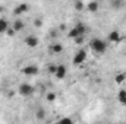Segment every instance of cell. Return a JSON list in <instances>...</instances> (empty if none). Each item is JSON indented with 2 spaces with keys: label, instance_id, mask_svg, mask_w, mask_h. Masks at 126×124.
<instances>
[{
  "label": "cell",
  "instance_id": "cell-1",
  "mask_svg": "<svg viewBox=\"0 0 126 124\" xmlns=\"http://www.w3.org/2000/svg\"><path fill=\"white\" fill-rule=\"evenodd\" d=\"M90 48L94 51L97 56H101L107 50V42L104 39H101V38H93L90 41Z\"/></svg>",
  "mask_w": 126,
  "mask_h": 124
},
{
  "label": "cell",
  "instance_id": "cell-2",
  "mask_svg": "<svg viewBox=\"0 0 126 124\" xmlns=\"http://www.w3.org/2000/svg\"><path fill=\"white\" fill-rule=\"evenodd\" d=\"M35 92V89H34V86H32L31 83H21L19 86H18V93L21 95V96H25V98H28V96H31L32 93Z\"/></svg>",
  "mask_w": 126,
  "mask_h": 124
},
{
  "label": "cell",
  "instance_id": "cell-3",
  "mask_svg": "<svg viewBox=\"0 0 126 124\" xmlns=\"http://www.w3.org/2000/svg\"><path fill=\"white\" fill-rule=\"evenodd\" d=\"M87 57H88V54H87V50H79L78 53H75V56H73V59H72V63L75 64V66H81V64H84V63L87 62Z\"/></svg>",
  "mask_w": 126,
  "mask_h": 124
},
{
  "label": "cell",
  "instance_id": "cell-4",
  "mask_svg": "<svg viewBox=\"0 0 126 124\" xmlns=\"http://www.w3.org/2000/svg\"><path fill=\"white\" fill-rule=\"evenodd\" d=\"M22 73H24L25 76L31 77V76H37V74L40 73V69H38L37 64H28V66H24Z\"/></svg>",
  "mask_w": 126,
  "mask_h": 124
},
{
  "label": "cell",
  "instance_id": "cell-5",
  "mask_svg": "<svg viewBox=\"0 0 126 124\" xmlns=\"http://www.w3.org/2000/svg\"><path fill=\"white\" fill-rule=\"evenodd\" d=\"M107 39H109L110 42H113V44H119V42L123 39V37L120 35V32L117 31V29H113V31H110L109 37H107Z\"/></svg>",
  "mask_w": 126,
  "mask_h": 124
},
{
  "label": "cell",
  "instance_id": "cell-6",
  "mask_svg": "<svg viewBox=\"0 0 126 124\" xmlns=\"http://www.w3.org/2000/svg\"><path fill=\"white\" fill-rule=\"evenodd\" d=\"M24 41H25V45L30 47V48H35V47L40 44V39H38V37H35V35H28Z\"/></svg>",
  "mask_w": 126,
  "mask_h": 124
},
{
  "label": "cell",
  "instance_id": "cell-7",
  "mask_svg": "<svg viewBox=\"0 0 126 124\" xmlns=\"http://www.w3.org/2000/svg\"><path fill=\"white\" fill-rule=\"evenodd\" d=\"M28 10H30V6H28L27 3H21V4H18V6L13 9V15H15V16H21V15L27 13Z\"/></svg>",
  "mask_w": 126,
  "mask_h": 124
},
{
  "label": "cell",
  "instance_id": "cell-8",
  "mask_svg": "<svg viewBox=\"0 0 126 124\" xmlns=\"http://www.w3.org/2000/svg\"><path fill=\"white\" fill-rule=\"evenodd\" d=\"M66 74H67V69H66V66H63V64H57V69H56V73H54L56 79L62 80V79L66 77Z\"/></svg>",
  "mask_w": 126,
  "mask_h": 124
},
{
  "label": "cell",
  "instance_id": "cell-9",
  "mask_svg": "<svg viewBox=\"0 0 126 124\" xmlns=\"http://www.w3.org/2000/svg\"><path fill=\"white\" fill-rule=\"evenodd\" d=\"M50 53L51 54H62L63 53V44H60V42H53L50 45Z\"/></svg>",
  "mask_w": 126,
  "mask_h": 124
},
{
  "label": "cell",
  "instance_id": "cell-10",
  "mask_svg": "<svg viewBox=\"0 0 126 124\" xmlns=\"http://www.w3.org/2000/svg\"><path fill=\"white\" fill-rule=\"evenodd\" d=\"M98 7H100V4H98V1H97V0H91L90 3H87V4H85V9H87L88 12H91V13L98 12Z\"/></svg>",
  "mask_w": 126,
  "mask_h": 124
},
{
  "label": "cell",
  "instance_id": "cell-11",
  "mask_svg": "<svg viewBox=\"0 0 126 124\" xmlns=\"http://www.w3.org/2000/svg\"><path fill=\"white\" fill-rule=\"evenodd\" d=\"M12 28H13L16 32H21L24 28H25V24H24L21 19H15V21H13V24H12Z\"/></svg>",
  "mask_w": 126,
  "mask_h": 124
},
{
  "label": "cell",
  "instance_id": "cell-12",
  "mask_svg": "<svg viewBox=\"0 0 126 124\" xmlns=\"http://www.w3.org/2000/svg\"><path fill=\"white\" fill-rule=\"evenodd\" d=\"M7 28H9V22L4 18H0V35L1 34H6Z\"/></svg>",
  "mask_w": 126,
  "mask_h": 124
},
{
  "label": "cell",
  "instance_id": "cell-13",
  "mask_svg": "<svg viewBox=\"0 0 126 124\" xmlns=\"http://www.w3.org/2000/svg\"><path fill=\"white\" fill-rule=\"evenodd\" d=\"M117 99H119V102H120L122 105L126 107V89H120V91L117 92Z\"/></svg>",
  "mask_w": 126,
  "mask_h": 124
},
{
  "label": "cell",
  "instance_id": "cell-14",
  "mask_svg": "<svg viewBox=\"0 0 126 124\" xmlns=\"http://www.w3.org/2000/svg\"><path fill=\"white\" fill-rule=\"evenodd\" d=\"M81 34H79V31H78V28L76 26H73V28H70L69 29V32H67V37L70 38V39H75L76 37H79Z\"/></svg>",
  "mask_w": 126,
  "mask_h": 124
},
{
  "label": "cell",
  "instance_id": "cell-15",
  "mask_svg": "<svg viewBox=\"0 0 126 124\" xmlns=\"http://www.w3.org/2000/svg\"><path fill=\"white\" fill-rule=\"evenodd\" d=\"M125 80H126V74L125 73H119V74H116V77H114V82H116L117 85H122Z\"/></svg>",
  "mask_w": 126,
  "mask_h": 124
},
{
  "label": "cell",
  "instance_id": "cell-16",
  "mask_svg": "<svg viewBox=\"0 0 126 124\" xmlns=\"http://www.w3.org/2000/svg\"><path fill=\"white\" fill-rule=\"evenodd\" d=\"M37 120H40V121H43V120H46V111L43 110V108H40V110H37Z\"/></svg>",
  "mask_w": 126,
  "mask_h": 124
},
{
  "label": "cell",
  "instance_id": "cell-17",
  "mask_svg": "<svg viewBox=\"0 0 126 124\" xmlns=\"http://www.w3.org/2000/svg\"><path fill=\"white\" fill-rule=\"evenodd\" d=\"M125 4V0H111V6L113 9H120Z\"/></svg>",
  "mask_w": 126,
  "mask_h": 124
},
{
  "label": "cell",
  "instance_id": "cell-18",
  "mask_svg": "<svg viewBox=\"0 0 126 124\" xmlns=\"http://www.w3.org/2000/svg\"><path fill=\"white\" fill-rule=\"evenodd\" d=\"M73 6H75V10H78V12H82V10L85 9V4H84V3H82L81 0H76Z\"/></svg>",
  "mask_w": 126,
  "mask_h": 124
},
{
  "label": "cell",
  "instance_id": "cell-19",
  "mask_svg": "<svg viewBox=\"0 0 126 124\" xmlns=\"http://www.w3.org/2000/svg\"><path fill=\"white\" fill-rule=\"evenodd\" d=\"M46 99L48 101V102H54L56 99H57V95L54 92H47V95H46Z\"/></svg>",
  "mask_w": 126,
  "mask_h": 124
},
{
  "label": "cell",
  "instance_id": "cell-20",
  "mask_svg": "<svg viewBox=\"0 0 126 124\" xmlns=\"http://www.w3.org/2000/svg\"><path fill=\"white\" fill-rule=\"evenodd\" d=\"M75 26L78 28V31H79V34H81V35H85V32H87V26H85L84 24H76Z\"/></svg>",
  "mask_w": 126,
  "mask_h": 124
},
{
  "label": "cell",
  "instance_id": "cell-21",
  "mask_svg": "<svg viewBox=\"0 0 126 124\" xmlns=\"http://www.w3.org/2000/svg\"><path fill=\"white\" fill-rule=\"evenodd\" d=\"M73 41H75V44H78V45H82L85 39H84V35H79V37H76Z\"/></svg>",
  "mask_w": 126,
  "mask_h": 124
},
{
  "label": "cell",
  "instance_id": "cell-22",
  "mask_svg": "<svg viewBox=\"0 0 126 124\" xmlns=\"http://www.w3.org/2000/svg\"><path fill=\"white\" fill-rule=\"evenodd\" d=\"M15 34H16V31H15L12 26H9V28H7V31H6V35H7V37H10V38H12V37H15Z\"/></svg>",
  "mask_w": 126,
  "mask_h": 124
},
{
  "label": "cell",
  "instance_id": "cell-23",
  "mask_svg": "<svg viewBox=\"0 0 126 124\" xmlns=\"http://www.w3.org/2000/svg\"><path fill=\"white\" fill-rule=\"evenodd\" d=\"M56 69H57V64H48V73L54 74L56 73Z\"/></svg>",
  "mask_w": 126,
  "mask_h": 124
},
{
  "label": "cell",
  "instance_id": "cell-24",
  "mask_svg": "<svg viewBox=\"0 0 126 124\" xmlns=\"http://www.w3.org/2000/svg\"><path fill=\"white\" fill-rule=\"evenodd\" d=\"M34 26H35V28H41V26H43V21H41V19H35V21H34Z\"/></svg>",
  "mask_w": 126,
  "mask_h": 124
},
{
  "label": "cell",
  "instance_id": "cell-25",
  "mask_svg": "<svg viewBox=\"0 0 126 124\" xmlns=\"http://www.w3.org/2000/svg\"><path fill=\"white\" fill-rule=\"evenodd\" d=\"M59 121H60V123H73L72 118H60Z\"/></svg>",
  "mask_w": 126,
  "mask_h": 124
},
{
  "label": "cell",
  "instance_id": "cell-26",
  "mask_svg": "<svg viewBox=\"0 0 126 124\" xmlns=\"http://www.w3.org/2000/svg\"><path fill=\"white\" fill-rule=\"evenodd\" d=\"M59 29H60V31H64V29H66V25H60V28H59Z\"/></svg>",
  "mask_w": 126,
  "mask_h": 124
}]
</instances>
